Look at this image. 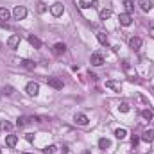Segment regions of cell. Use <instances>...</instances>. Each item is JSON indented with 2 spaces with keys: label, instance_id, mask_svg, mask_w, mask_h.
<instances>
[{
  "label": "cell",
  "instance_id": "obj_22",
  "mask_svg": "<svg viewBox=\"0 0 154 154\" xmlns=\"http://www.w3.org/2000/svg\"><path fill=\"white\" fill-rule=\"evenodd\" d=\"M27 124H29V118H27V117H18V118H16V125H18V127H25Z\"/></svg>",
  "mask_w": 154,
  "mask_h": 154
},
{
  "label": "cell",
  "instance_id": "obj_21",
  "mask_svg": "<svg viewBox=\"0 0 154 154\" xmlns=\"http://www.w3.org/2000/svg\"><path fill=\"white\" fill-rule=\"evenodd\" d=\"M115 136H117L118 140H124V138L127 136V131H125L124 127H120V129H117V131H115Z\"/></svg>",
  "mask_w": 154,
  "mask_h": 154
},
{
  "label": "cell",
  "instance_id": "obj_13",
  "mask_svg": "<svg viewBox=\"0 0 154 154\" xmlns=\"http://www.w3.org/2000/svg\"><path fill=\"white\" fill-rule=\"evenodd\" d=\"M142 140H143V142H149V143H150V142L154 140V131H152V129L145 131V133L142 135Z\"/></svg>",
  "mask_w": 154,
  "mask_h": 154
},
{
  "label": "cell",
  "instance_id": "obj_19",
  "mask_svg": "<svg viewBox=\"0 0 154 154\" xmlns=\"http://www.w3.org/2000/svg\"><path fill=\"white\" fill-rule=\"evenodd\" d=\"M97 39L102 43V45H107V43H109V41H107V36H106V32H102V31H99V32H97Z\"/></svg>",
  "mask_w": 154,
  "mask_h": 154
},
{
  "label": "cell",
  "instance_id": "obj_10",
  "mask_svg": "<svg viewBox=\"0 0 154 154\" xmlns=\"http://www.w3.org/2000/svg\"><path fill=\"white\" fill-rule=\"evenodd\" d=\"M74 120H75V124H79V125H88V117H86L84 113H75Z\"/></svg>",
  "mask_w": 154,
  "mask_h": 154
},
{
  "label": "cell",
  "instance_id": "obj_34",
  "mask_svg": "<svg viewBox=\"0 0 154 154\" xmlns=\"http://www.w3.org/2000/svg\"><path fill=\"white\" fill-rule=\"evenodd\" d=\"M24 154H31V152H24Z\"/></svg>",
  "mask_w": 154,
  "mask_h": 154
},
{
  "label": "cell",
  "instance_id": "obj_8",
  "mask_svg": "<svg viewBox=\"0 0 154 154\" xmlns=\"http://www.w3.org/2000/svg\"><path fill=\"white\" fill-rule=\"evenodd\" d=\"M118 20H120V24H122L124 27L131 25V21H133V18H131V14H129V13H122V14L118 16Z\"/></svg>",
  "mask_w": 154,
  "mask_h": 154
},
{
  "label": "cell",
  "instance_id": "obj_29",
  "mask_svg": "<svg viewBox=\"0 0 154 154\" xmlns=\"http://www.w3.org/2000/svg\"><path fill=\"white\" fill-rule=\"evenodd\" d=\"M45 11H47V6L43 2H38V13H45Z\"/></svg>",
  "mask_w": 154,
  "mask_h": 154
},
{
  "label": "cell",
  "instance_id": "obj_27",
  "mask_svg": "<svg viewBox=\"0 0 154 154\" xmlns=\"http://www.w3.org/2000/svg\"><path fill=\"white\" fill-rule=\"evenodd\" d=\"M118 111L127 113V111H129V104H127V102H120V106H118Z\"/></svg>",
  "mask_w": 154,
  "mask_h": 154
},
{
  "label": "cell",
  "instance_id": "obj_14",
  "mask_svg": "<svg viewBox=\"0 0 154 154\" xmlns=\"http://www.w3.org/2000/svg\"><path fill=\"white\" fill-rule=\"evenodd\" d=\"M109 147H111V142H109L107 138H100V140H99V149L106 150V149H109Z\"/></svg>",
  "mask_w": 154,
  "mask_h": 154
},
{
  "label": "cell",
  "instance_id": "obj_2",
  "mask_svg": "<svg viewBox=\"0 0 154 154\" xmlns=\"http://www.w3.org/2000/svg\"><path fill=\"white\" fill-rule=\"evenodd\" d=\"M25 92H27V95L36 97V95L39 93V84H38V82H34V81H31V82L27 84V88H25Z\"/></svg>",
  "mask_w": 154,
  "mask_h": 154
},
{
  "label": "cell",
  "instance_id": "obj_35",
  "mask_svg": "<svg viewBox=\"0 0 154 154\" xmlns=\"http://www.w3.org/2000/svg\"><path fill=\"white\" fill-rule=\"evenodd\" d=\"M0 154H2V150H0Z\"/></svg>",
  "mask_w": 154,
  "mask_h": 154
},
{
  "label": "cell",
  "instance_id": "obj_25",
  "mask_svg": "<svg viewBox=\"0 0 154 154\" xmlns=\"http://www.w3.org/2000/svg\"><path fill=\"white\" fill-rule=\"evenodd\" d=\"M111 14H113V13H111V9H102L99 16H100V20H107V18L111 16Z\"/></svg>",
  "mask_w": 154,
  "mask_h": 154
},
{
  "label": "cell",
  "instance_id": "obj_11",
  "mask_svg": "<svg viewBox=\"0 0 154 154\" xmlns=\"http://www.w3.org/2000/svg\"><path fill=\"white\" fill-rule=\"evenodd\" d=\"M20 63H21V67L27 68V70H34V68H36V63H34V61H31V59H21Z\"/></svg>",
  "mask_w": 154,
  "mask_h": 154
},
{
  "label": "cell",
  "instance_id": "obj_24",
  "mask_svg": "<svg viewBox=\"0 0 154 154\" xmlns=\"http://www.w3.org/2000/svg\"><path fill=\"white\" fill-rule=\"evenodd\" d=\"M13 93H14V88H13V86L6 84V86L2 88V95H13Z\"/></svg>",
  "mask_w": 154,
  "mask_h": 154
},
{
  "label": "cell",
  "instance_id": "obj_4",
  "mask_svg": "<svg viewBox=\"0 0 154 154\" xmlns=\"http://www.w3.org/2000/svg\"><path fill=\"white\" fill-rule=\"evenodd\" d=\"M90 63L93 64V67H102V64H104V57H102V54H99V52L92 54V57H90Z\"/></svg>",
  "mask_w": 154,
  "mask_h": 154
},
{
  "label": "cell",
  "instance_id": "obj_5",
  "mask_svg": "<svg viewBox=\"0 0 154 154\" xmlns=\"http://www.w3.org/2000/svg\"><path fill=\"white\" fill-rule=\"evenodd\" d=\"M47 84L56 88V90H61V88H63V81L57 79V77H47Z\"/></svg>",
  "mask_w": 154,
  "mask_h": 154
},
{
  "label": "cell",
  "instance_id": "obj_30",
  "mask_svg": "<svg viewBox=\"0 0 154 154\" xmlns=\"http://www.w3.org/2000/svg\"><path fill=\"white\" fill-rule=\"evenodd\" d=\"M81 7L82 9H90L92 6H90V2H86V0H81Z\"/></svg>",
  "mask_w": 154,
  "mask_h": 154
},
{
  "label": "cell",
  "instance_id": "obj_3",
  "mask_svg": "<svg viewBox=\"0 0 154 154\" xmlns=\"http://www.w3.org/2000/svg\"><path fill=\"white\" fill-rule=\"evenodd\" d=\"M50 13H52L54 16H61V14L64 13V6H63L61 2H56V4L50 6Z\"/></svg>",
  "mask_w": 154,
  "mask_h": 154
},
{
  "label": "cell",
  "instance_id": "obj_17",
  "mask_svg": "<svg viewBox=\"0 0 154 154\" xmlns=\"http://www.w3.org/2000/svg\"><path fill=\"white\" fill-rule=\"evenodd\" d=\"M29 43H31L34 49H41V41H39V38H36V36H29Z\"/></svg>",
  "mask_w": 154,
  "mask_h": 154
},
{
  "label": "cell",
  "instance_id": "obj_16",
  "mask_svg": "<svg viewBox=\"0 0 154 154\" xmlns=\"http://www.w3.org/2000/svg\"><path fill=\"white\" fill-rule=\"evenodd\" d=\"M124 7H125V13H133L135 11V4H133V0H124Z\"/></svg>",
  "mask_w": 154,
  "mask_h": 154
},
{
  "label": "cell",
  "instance_id": "obj_33",
  "mask_svg": "<svg viewBox=\"0 0 154 154\" xmlns=\"http://www.w3.org/2000/svg\"><path fill=\"white\" fill-rule=\"evenodd\" d=\"M63 154H68V147H67V145L63 147Z\"/></svg>",
  "mask_w": 154,
  "mask_h": 154
},
{
  "label": "cell",
  "instance_id": "obj_15",
  "mask_svg": "<svg viewBox=\"0 0 154 154\" xmlns=\"http://www.w3.org/2000/svg\"><path fill=\"white\" fill-rule=\"evenodd\" d=\"M11 18V11L7 7H0V20H9Z\"/></svg>",
  "mask_w": 154,
  "mask_h": 154
},
{
  "label": "cell",
  "instance_id": "obj_6",
  "mask_svg": "<svg viewBox=\"0 0 154 154\" xmlns=\"http://www.w3.org/2000/svg\"><path fill=\"white\" fill-rule=\"evenodd\" d=\"M129 47L133 49V50H140L142 49V39L138 36H133V38L129 39Z\"/></svg>",
  "mask_w": 154,
  "mask_h": 154
},
{
  "label": "cell",
  "instance_id": "obj_18",
  "mask_svg": "<svg viewBox=\"0 0 154 154\" xmlns=\"http://www.w3.org/2000/svg\"><path fill=\"white\" fill-rule=\"evenodd\" d=\"M142 117L145 118V120H152L154 118V111H152V109H143V111H142Z\"/></svg>",
  "mask_w": 154,
  "mask_h": 154
},
{
  "label": "cell",
  "instance_id": "obj_28",
  "mask_svg": "<svg viewBox=\"0 0 154 154\" xmlns=\"http://www.w3.org/2000/svg\"><path fill=\"white\" fill-rule=\"evenodd\" d=\"M54 152H56V145H49L43 149V154H54Z\"/></svg>",
  "mask_w": 154,
  "mask_h": 154
},
{
  "label": "cell",
  "instance_id": "obj_23",
  "mask_svg": "<svg viewBox=\"0 0 154 154\" xmlns=\"http://www.w3.org/2000/svg\"><path fill=\"white\" fill-rule=\"evenodd\" d=\"M13 125L7 122V120H0V131H11Z\"/></svg>",
  "mask_w": 154,
  "mask_h": 154
},
{
  "label": "cell",
  "instance_id": "obj_32",
  "mask_svg": "<svg viewBox=\"0 0 154 154\" xmlns=\"http://www.w3.org/2000/svg\"><path fill=\"white\" fill-rule=\"evenodd\" d=\"M138 140H140L138 136H133V140H131V142H133V145H136V143H138Z\"/></svg>",
  "mask_w": 154,
  "mask_h": 154
},
{
  "label": "cell",
  "instance_id": "obj_12",
  "mask_svg": "<svg viewBox=\"0 0 154 154\" xmlns=\"http://www.w3.org/2000/svg\"><path fill=\"white\" fill-rule=\"evenodd\" d=\"M18 143V136L16 135H7V138H6V145L7 147H14Z\"/></svg>",
  "mask_w": 154,
  "mask_h": 154
},
{
  "label": "cell",
  "instance_id": "obj_9",
  "mask_svg": "<svg viewBox=\"0 0 154 154\" xmlns=\"http://www.w3.org/2000/svg\"><path fill=\"white\" fill-rule=\"evenodd\" d=\"M138 6H140L142 11H145V13H149V11L154 7V4L150 2V0H138Z\"/></svg>",
  "mask_w": 154,
  "mask_h": 154
},
{
  "label": "cell",
  "instance_id": "obj_20",
  "mask_svg": "<svg viewBox=\"0 0 154 154\" xmlns=\"http://www.w3.org/2000/svg\"><path fill=\"white\" fill-rule=\"evenodd\" d=\"M64 50H67L64 43H56V45H54V54H63Z\"/></svg>",
  "mask_w": 154,
  "mask_h": 154
},
{
  "label": "cell",
  "instance_id": "obj_7",
  "mask_svg": "<svg viewBox=\"0 0 154 154\" xmlns=\"http://www.w3.org/2000/svg\"><path fill=\"white\" fill-rule=\"evenodd\" d=\"M18 43H20V34H13V36H9V39H7V47H9V49H16V47H18Z\"/></svg>",
  "mask_w": 154,
  "mask_h": 154
},
{
  "label": "cell",
  "instance_id": "obj_31",
  "mask_svg": "<svg viewBox=\"0 0 154 154\" xmlns=\"http://www.w3.org/2000/svg\"><path fill=\"white\" fill-rule=\"evenodd\" d=\"M25 140H27L29 143H32V142H34V135H32V133H27V135H25Z\"/></svg>",
  "mask_w": 154,
  "mask_h": 154
},
{
  "label": "cell",
  "instance_id": "obj_26",
  "mask_svg": "<svg viewBox=\"0 0 154 154\" xmlns=\"http://www.w3.org/2000/svg\"><path fill=\"white\" fill-rule=\"evenodd\" d=\"M106 86H107V88H113L115 92H120V90H122V86H120V84H117V82H113V81H107V82H106Z\"/></svg>",
  "mask_w": 154,
  "mask_h": 154
},
{
  "label": "cell",
  "instance_id": "obj_1",
  "mask_svg": "<svg viewBox=\"0 0 154 154\" xmlns=\"http://www.w3.org/2000/svg\"><path fill=\"white\" fill-rule=\"evenodd\" d=\"M13 16H14V20H24L27 16V9L24 6H16L13 9Z\"/></svg>",
  "mask_w": 154,
  "mask_h": 154
}]
</instances>
